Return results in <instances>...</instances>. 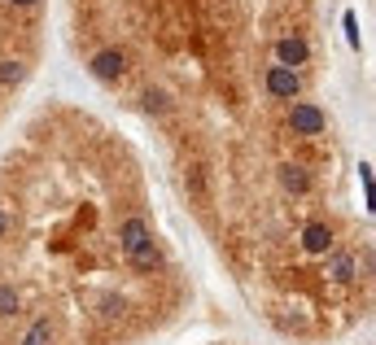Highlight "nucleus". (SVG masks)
Here are the masks:
<instances>
[{"instance_id":"obj_5","label":"nucleus","mask_w":376,"mask_h":345,"mask_svg":"<svg viewBox=\"0 0 376 345\" xmlns=\"http://www.w3.org/2000/svg\"><path fill=\"white\" fill-rule=\"evenodd\" d=\"M302 250L306 254H329L333 250V232L324 223H306L302 227Z\"/></svg>"},{"instance_id":"obj_4","label":"nucleus","mask_w":376,"mask_h":345,"mask_svg":"<svg viewBox=\"0 0 376 345\" xmlns=\"http://www.w3.org/2000/svg\"><path fill=\"white\" fill-rule=\"evenodd\" d=\"M276 57H280V66H289V70H298V66L310 57V48L302 36H285L280 44H276Z\"/></svg>"},{"instance_id":"obj_16","label":"nucleus","mask_w":376,"mask_h":345,"mask_svg":"<svg viewBox=\"0 0 376 345\" xmlns=\"http://www.w3.org/2000/svg\"><path fill=\"white\" fill-rule=\"evenodd\" d=\"M9 5H22V9H31V5H40V0H9Z\"/></svg>"},{"instance_id":"obj_10","label":"nucleus","mask_w":376,"mask_h":345,"mask_svg":"<svg viewBox=\"0 0 376 345\" xmlns=\"http://www.w3.org/2000/svg\"><path fill=\"white\" fill-rule=\"evenodd\" d=\"M22 79H27V66L22 61H0V84H22Z\"/></svg>"},{"instance_id":"obj_1","label":"nucleus","mask_w":376,"mask_h":345,"mask_svg":"<svg viewBox=\"0 0 376 345\" xmlns=\"http://www.w3.org/2000/svg\"><path fill=\"white\" fill-rule=\"evenodd\" d=\"M88 70L101 79V84H114V79H123V70H127V57L119 53V48H101V53L92 57V66Z\"/></svg>"},{"instance_id":"obj_3","label":"nucleus","mask_w":376,"mask_h":345,"mask_svg":"<svg viewBox=\"0 0 376 345\" xmlns=\"http://www.w3.org/2000/svg\"><path fill=\"white\" fill-rule=\"evenodd\" d=\"M289 127L298 131V136H319L324 131V109L319 105H293L289 109Z\"/></svg>"},{"instance_id":"obj_12","label":"nucleus","mask_w":376,"mask_h":345,"mask_svg":"<svg viewBox=\"0 0 376 345\" xmlns=\"http://www.w3.org/2000/svg\"><path fill=\"white\" fill-rule=\"evenodd\" d=\"M9 315H18V293L9 284H0V319H9Z\"/></svg>"},{"instance_id":"obj_2","label":"nucleus","mask_w":376,"mask_h":345,"mask_svg":"<svg viewBox=\"0 0 376 345\" xmlns=\"http://www.w3.org/2000/svg\"><path fill=\"white\" fill-rule=\"evenodd\" d=\"M298 88H302L298 70H289V66H271V70H267V92H271V96L293 101V96H298Z\"/></svg>"},{"instance_id":"obj_11","label":"nucleus","mask_w":376,"mask_h":345,"mask_svg":"<svg viewBox=\"0 0 376 345\" xmlns=\"http://www.w3.org/2000/svg\"><path fill=\"white\" fill-rule=\"evenodd\" d=\"M341 26H346V44H350V48H359V40H363V36H359V13H354V9L341 13Z\"/></svg>"},{"instance_id":"obj_7","label":"nucleus","mask_w":376,"mask_h":345,"mask_svg":"<svg viewBox=\"0 0 376 345\" xmlns=\"http://www.w3.org/2000/svg\"><path fill=\"white\" fill-rule=\"evenodd\" d=\"M119 240H123V250H136V245L149 240V223H144V219H127L119 227Z\"/></svg>"},{"instance_id":"obj_15","label":"nucleus","mask_w":376,"mask_h":345,"mask_svg":"<svg viewBox=\"0 0 376 345\" xmlns=\"http://www.w3.org/2000/svg\"><path fill=\"white\" fill-rule=\"evenodd\" d=\"M5 227H9V215H5V206H0V236H5Z\"/></svg>"},{"instance_id":"obj_8","label":"nucleus","mask_w":376,"mask_h":345,"mask_svg":"<svg viewBox=\"0 0 376 345\" xmlns=\"http://www.w3.org/2000/svg\"><path fill=\"white\" fill-rule=\"evenodd\" d=\"M280 184H285L289 192H306V188H310V179H306L302 167H280Z\"/></svg>"},{"instance_id":"obj_13","label":"nucleus","mask_w":376,"mask_h":345,"mask_svg":"<svg viewBox=\"0 0 376 345\" xmlns=\"http://www.w3.org/2000/svg\"><path fill=\"white\" fill-rule=\"evenodd\" d=\"M167 105H171V96H167V92H158V88H153V92H144V109H153V114H162Z\"/></svg>"},{"instance_id":"obj_9","label":"nucleus","mask_w":376,"mask_h":345,"mask_svg":"<svg viewBox=\"0 0 376 345\" xmlns=\"http://www.w3.org/2000/svg\"><path fill=\"white\" fill-rule=\"evenodd\" d=\"M53 341V328H48V319H36L27 328V337H22V345H48Z\"/></svg>"},{"instance_id":"obj_14","label":"nucleus","mask_w":376,"mask_h":345,"mask_svg":"<svg viewBox=\"0 0 376 345\" xmlns=\"http://www.w3.org/2000/svg\"><path fill=\"white\" fill-rule=\"evenodd\" d=\"M350 271H354V262H350L346 254H337V258H333V275H337V280H350Z\"/></svg>"},{"instance_id":"obj_6","label":"nucleus","mask_w":376,"mask_h":345,"mask_svg":"<svg viewBox=\"0 0 376 345\" xmlns=\"http://www.w3.org/2000/svg\"><path fill=\"white\" fill-rule=\"evenodd\" d=\"M127 258H132L136 271H158V267H162V254H158L153 240H144V245H136V250H127Z\"/></svg>"}]
</instances>
